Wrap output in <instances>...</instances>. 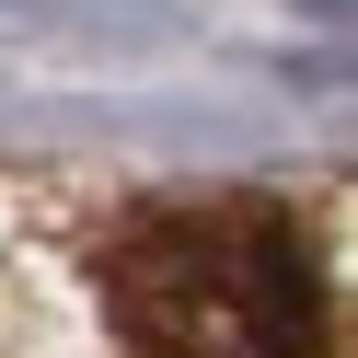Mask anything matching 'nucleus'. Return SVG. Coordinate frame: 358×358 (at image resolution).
Segmentation results:
<instances>
[{
	"label": "nucleus",
	"mask_w": 358,
	"mask_h": 358,
	"mask_svg": "<svg viewBox=\"0 0 358 358\" xmlns=\"http://www.w3.org/2000/svg\"><path fill=\"white\" fill-rule=\"evenodd\" d=\"M93 301L127 358H324L335 335L324 255L266 185H173L104 220Z\"/></svg>",
	"instance_id": "nucleus-1"
}]
</instances>
